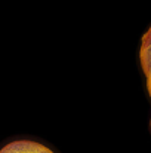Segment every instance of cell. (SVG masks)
<instances>
[{
    "instance_id": "6da1fadb",
    "label": "cell",
    "mask_w": 151,
    "mask_h": 153,
    "mask_svg": "<svg viewBox=\"0 0 151 153\" xmlns=\"http://www.w3.org/2000/svg\"><path fill=\"white\" fill-rule=\"evenodd\" d=\"M0 153H53L49 147L31 141V140H16L12 143H7L0 149Z\"/></svg>"
},
{
    "instance_id": "7a4b0ae2",
    "label": "cell",
    "mask_w": 151,
    "mask_h": 153,
    "mask_svg": "<svg viewBox=\"0 0 151 153\" xmlns=\"http://www.w3.org/2000/svg\"><path fill=\"white\" fill-rule=\"evenodd\" d=\"M139 61H141V67L145 74V79H147V91L151 98V27L142 36L141 49H139Z\"/></svg>"
}]
</instances>
